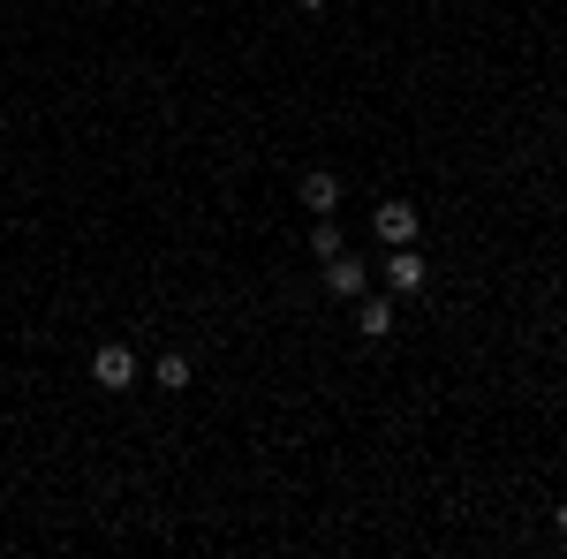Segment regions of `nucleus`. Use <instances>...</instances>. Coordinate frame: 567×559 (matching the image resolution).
<instances>
[{"label":"nucleus","mask_w":567,"mask_h":559,"mask_svg":"<svg viewBox=\"0 0 567 559\" xmlns=\"http://www.w3.org/2000/svg\"><path fill=\"white\" fill-rule=\"evenodd\" d=\"M91 379H99V386L106 393H122V386H136V355L122 341H106L99 348V355H91Z\"/></svg>","instance_id":"obj_1"},{"label":"nucleus","mask_w":567,"mask_h":559,"mask_svg":"<svg viewBox=\"0 0 567 559\" xmlns=\"http://www.w3.org/2000/svg\"><path fill=\"white\" fill-rule=\"evenodd\" d=\"M296 197H303V213H318V219H333V213H341V174L310 167L303 182H296Z\"/></svg>","instance_id":"obj_2"},{"label":"nucleus","mask_w":567,"mask_h":559,"mask_svg":"<svg viewBox=\"0 0 567 559\" xmlns=\"http://www.w3.org/2000/svg\"><path fill=\"white\" fill-rule=\"evenodd\" d=\"M363 280H371V265L363 258H349V250H341V258H326V288H333V296H363Z\"/></svg>","instance_id":"obj_3"},{"label":"nucleus","mask_w":567,"mask_h":559,"mask_svg":"<svg viewBox=\"0 0 567 559\" xmlns=\"http://www.w3.org/2000/svg\"><path fill=\"white\" fill-rule=\"evenodd\" d=\"M386 288H393V296H416V288H424V258H416L409 242L386 258Z\"/></svg>","instance_id":"obj_4"},{"label":"nucleus","mask_w":567,"mask_h":559,"mask_svg":"<svg viewBox=\"0 0 567 559\" xmlns=\"http://www.w3.org/2000/svg\"><path fill=\"white\" fill-rule=\"evenodd\" d=\"M371 227H379L393 250H401V242H416V205H401V197H393V205H379V219H371Z\"/></svg>","instance_id":"obj_5"},{"label":"nucleus","mask_w":567,"mask_h":559,"mask_svg":"<svg viewBox=\"0 0 567 559\" xmlns=\"http://www.w3.org/2000/svg\"><path fill=\"white\" fill-rule=\"evenodd\" d=\"M386 333H393V302L371 296V302H363V341H386Z\"/></svg>","instance_id":"obj_6"},{"label":"nucleus","mask_w":567,"mask_h":559,"mask_svg":"<svg viewBox=\"0 0 567 559\" xmlns=\"http://www.w3.org/2000/svg\"><path fill=\"white\" fill-rule=\"evenodd\" d=\"M341 250H349V242H341V227H333V219H318V227H310V258L326 265V258H341Z\"/></svg>","instance_id":"obj_7"},{"label":"nucleus","mask_w":567,"mask_h":559,"mask_svg":"<svg viewBox=\"0 0 567 559\" xmlns=\"http://www.w3.org/2000/svg\"><path fill=\"white\" fill-rule=\"evenodd\" d=\"M152 379H159V386H189V355H159V371H152Z\"/></svg>","instance_id":"obj_8"},{"label":"nucleus","mask_w":567,"mask_h":559,"mask_svg":"<svg viewBox=\"0 0 567 559\" xmlns=\"http://www.w3.org/2000/svg\"><path fill=\"white\" fill-rule=\"evenodd\" d=\"M296 8H310V15H318V8H326V0H296Z\"/></svg>","instance_id":"obj_9"},{"label":"nucleus","mask_w":567,"mask_h":559,"mask_svg":"<svg viewBox=\"0 0 567 559\" xmlns=\"http://www.w3.org/2000/svg\"><path fill=\"white\" fill-rule=\"evenodd\" d=\"M560 537H567V499H560Z\"/></svg>","instance_id":"obj_10"}]
</instances>
